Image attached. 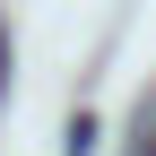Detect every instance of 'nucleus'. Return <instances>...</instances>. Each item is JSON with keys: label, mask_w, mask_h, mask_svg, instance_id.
<instances>
[{"label": "nucleus", "mask_w": 156, "mask_h": 156, "mask_svg": "<svg viewBox=\"0 0 156 156\" xmlns=\"http://www.w3.org/2000/svg\"><path fill=\"white\" fill-rule=\"evenodd\" d=\"M0 95H9V26H0Z\"/></svg>", "instance_id": "2"}, {"label": "nucleus", "mask_w": 156, "mask_h": 156, "mask_svg": "<svg viewBox=\"0 0 156 156\" xmlns=\"http://www.w3.org/2000/svg\"><path fill=\"white\" fill-rule=\"evenodd\" d=\"M130 156H156V95H139V122H130Z\"/></svg>", "instance_id": "1"}]
</instances>
